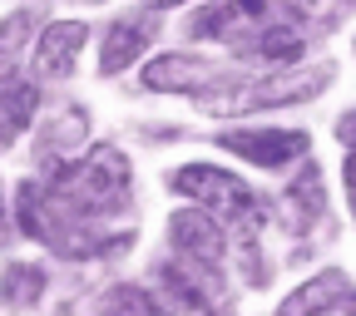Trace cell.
Listing matches in <instances>:
<instances>
[{"label": "cell", "instance_id": "obj_1", "mask_svg": "<svg viewBox=\"0 0 356 316\" xmlns=\"http://www.w3.org/2000/svg\"><path fill=\"white\" fill-rule=\"evenodd\" d=\"M15 222L20 233L40 247H50L55 257H70V262H89V257H104V252H119L129 242V233H104V222H89L79 213H70L44 183H20L15 188Z\"/></svg>", "mask_w": 356, "mask_h": 316}, {"label": "cell", "instance_id": "obj_2", "mask_svg": "<svg viewBox=\"0 0 356 316\" xmlns=\"http://www.w3.org/2000/svg\"><path fill=\"white\" fill-rule=\"evenodd\" d=\"M50 188L70 213L89 217V222H104V217H119L134 198V173H129V158L114 149V144H99L89 149L79 163H50Z\"/></svg>", "mask_w": 356, "mask_h": 316}, {"label": "cell", "instance_id": "obj_3", "mask_svg": "<svg viewBox=\"0 0 356 316\" xmlns=\"http://www.w3.org/2000/svg\"><path fill=\"white\" fill-rule=\"evenodd\" d=\"M332 65H312V69H277L267 79H238V84H218L208 94H198V109L203 114H252V109H287V104H302V99H317L322 89L332 84Z\"/></svg>", "mask_w": 356, "mask_h": 316}, {"label": "cell", "instance_id": "obj_4", "mask_svg": "<svg viewBox=\"0 0 356 316\" xmlns=\"http://www.w3.org/2000/svg\"><path fill=\"white\" fill-rule=\"evenodd\" d=\"M168 188L184 193L188 203H198L203 213H213L222 228H238V233L262 228V198L243 183L238 173L218 168V163H184V168H173Z\"/></svg>", "mask_w": 356, "mask_h": 316}, {"label": "cell", "instance_id": "obj_5", "mask_svg": "<svg viewBox=\"0 0 356 316\" xmlns=\"http://www.w3.org/2000/svg\"><path fill=\"white\" fill-rule=\"evenodd\" d=\"M307 144L312 139L302 128H228V133H218V149H228L257 168H292L307 158Z\"/></svg>", "mask_w": 356, "mask_h": 316}, {"label": "cell", "instance_id": "obj_6", "mask_svg": "<svg viewBox=\"0 0 356 316\" xmlns=\"http://www.w3.org/2000/svg\"><path fill=\"white\" fill-rule=\"evenodd\" d=\"M168 238L178 247V257L203 267V272H218L222 257H228V238H222V222L203 208H188V213H173L168 222Z\"/></svg>", "mask_w": 356, "mask_h": 316}, {"label": "cell", "instance_id": "obj_7", "mask_svg": "<svg viewBox=\"0 0 356 316\" xmlns=\"http://www.w3.org/2000/svg\"><path fill=\"white\" fill-rule=\"evenodd\" d=\"M208 277H213V272L193 277L188 267H173V262L154 267V282H159V287H154V301H159V311H163V316H222V306L213 301Z\"/></svg>", "mask_w": 356, "mask_h": 316}, {"label": "cell", "instance_id": "obj_8", "mask_svg": "<svg viewBox=\"0 0 356 316\" xmlns=\"http://www.w3.org/2000/svg\"><path fill=\"white\" fill-rule=\"evenodd\" d=\"M277 316H356V287L346 272H317L277 306Z\"/></svg>", "mask_w": 356, "mask_h": 316}, {"label": "cell", "instance_id": "obj_9", "mask_svg": "<svg viewBox=\"0 0 356 316\" xmlns=\"http://www.w3.org/2000/svg\"><path fill=\"white\" fill-rule=\"evenodd\" d=\"M89 40V25L84 20H55L35 40V79L55 84V79H70L74 65H79V50Z\"/></svg>", "mask_w": 356, "mask_h": 316}, {"label": "cell", "instance_id": "obj_10", "mask_svg": "<svg viewBox=\"0 0 356 316\" xmlns=\"http://www.w3.org/2000/svg\"><path fill=\"white\" fill-rule=\"evenodd\" d=\"M208 84H222V74L213 60L198 55H163L144 65V89H154V94H208Z\"/></svg>", "mask_w": 356, "mask_h": 316}, {"label": "cell", "instance_id": "obj_11", "mask_svg": "<svg viewBox=\"0 0 356 316\" xmlns=\"http://www.w3.org/2000/svg\"><path fill=\"white\" fill-rule=\"evenodd\" d=\"M154 30H159V15H124V20H114L104 30V40H99V74H124L149 50Z\"/></svg>", "mask_w": 356, "mask_h": 316}, {"label": "cell", "instance_id": "obj_12", "mask_svg": "<svg viewBox=\"0 0 356 316\" xmlns=\"http://www.w3.org/2000/svg\"><path fill=\"white\" fill-rule=\"evenodd\" d=\"M282 217H287V228L292 233H307L312 222H322L327 217V188H322V168L302 158L297 163V178L282 188Z\"/></svg>", "mask_w": 356, "mask_h": 316}, {"label": "cell", "instance_id": "obj_13", "mask_svg": "<svg viewBox=\"0 0 356 316\" xmlns=\"http://www.w3.org/2000/svg\"><path fill=\"white\" fill-rule=\"evenodd\" d=\"M35 109H40V89L20 74H6L0 79V153L20 144V133L35 124Z\"/></svg>", "mask_w": 356, "mask_h": 316}, {"label": "cell", "instance_id": "obj_14", "mask_svg": "<svg viewBox=\"0 0 356 316\" xmlns=\"http://www.w3.org/2000/svg\"><path fill=\"white\" fill-rule=\"evenodd\" d=\"M84 139H89L84 109H65V114H55L50 124H40V139H35V163L50 168V163H55V153H60V163H65V158H70Z\"/></svg>", "mask_w": 356, "mask_h": 316}, {"label": "cell", "instance_id": "obj_15", "mask_svg": "<svg viewBox=\"0 0 356 316\" xmlns=\"http://www.w3.org/2000/svg\"><path fill=\"white\" fill-rule=\"evenodd\" d=\"M243 55H252V60H262V65H297L302 60V30H292V25H267V30H252L243 44H238Z\"/></svg>", "mask_w": 356, "mask_h": 316}, {"label": "cell", "instance_id": "obj_16", "mask_svg": "<svg viewBox=\"0 0 356 316\" xmlns=\"http://www.w3.org/2000/svg\"><path fill=\"white\" fill-rule=\"evenodd\" d=\"M44 267L35 262H6V272H0V306L6 311H30L40 297H44Z\"/></svg>", "mask_w": 356, "mask_h": 316}, {"label": "cell", "instance_id": "obj_17", "mask_svg": "<svg viewBox=\"0 0 356 316\" xmlns=\"http://www.w3.org/2000/svg\"><path fill=\"white\" fill-rule=\"evenodd\" d=\"M25 40H30V10H10L6 20H0V79H6V74H20Z\"/></svg>", "mask_w": 356, "mask_h": 316}, {"label": "cell", "instance_id": "obj_18", "mask_svg": "<svg viewBox=\"0 0 356 316\" xmlns=\"http://www.w3.org/2000/svg\"><path fill=\"white\" fill-rule=\"evenodd\" d=\"M99 316H159V301H154V292L124 282V287H109V292H104Z\"/></svg>", "mask_w": 356, "mask_h": 316}, {"label": "cell", "instance_id": "obj_19", "mask_svg": "<svg viewBox=\"0 0 356 316\" xmlns=\"http://www.w3.org/2000/svg\"><path fill=\"white\" fill-rule=\"evenodd\" d=\"M341 183H346V203H351V217H356V149L341 163Z\"/></svg>", "mask_w": 356, "mask_h": 316}, {"label": "cell", "instance_id": "obj_20", "mask_svg": "<svg viewBox=\"0 0 356 316\" xmlns=\"http://www.w3.org/2000/svg\"><path fill=\"white\" fill-rule=\"evenodd\" d=\"M337 139H341V144H346V149H356V109H351V114H341V119H337Z\"/></svg>", "mask_w": 356, "mask_h": 316}, {"label": "cell", "instance_id": "obj_21", "mask_svg": "<svg viewBox=\"0 0 356 316\" xmlns=\"http://www.w3.org/2000/svg\"><path fill=\"white\" fill-rule=\"evenodd\" d=\"M6 242H10V213L0 208V247H6Z\"/></svg>", "mask_w": 356, "mask_h": 316}]
</instances>
